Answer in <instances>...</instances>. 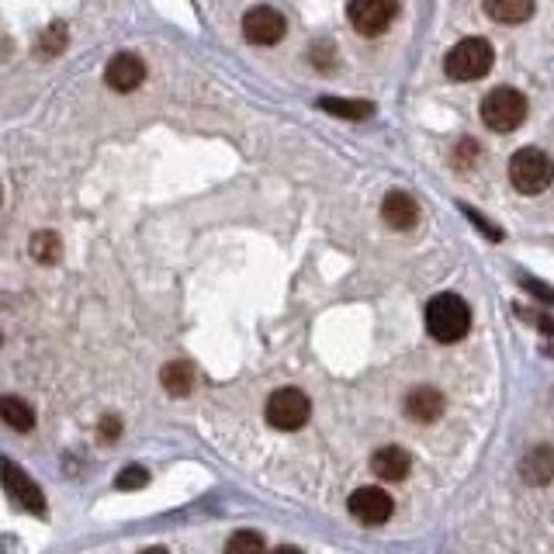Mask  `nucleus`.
Segmentation results:
<instances>
[{
    "label": "nucleus",
    "mask_w": 554,
    "mask_h": 554,
    "mask_svg": "<svg viewBox=\"0 0 554 554\" xmlns=\"http://www.w3.org/2000/svg\"><path fill=\"white\" fill-rule=\"evenodd\" d=\"M530 104L516 87H496V91L485 94L482 101V122L492 132H516L527 118Z\"/></svg>",
    "instance_id": "4"
},
{
    "label": "nucleus",
    "mask_w": 554,
    "mask_h": 554,
    "mask_svg": "<svg viewBox=\"0 0 554 554\" xmlns=\"http://www.w3.org/2000/svg\"><path fill=\"white\" fill-rule=\"evenodd\" d=\"M163 388H167L170 395H191V388H194V381H198V374H194V368L187 361H170L167 368H163Z\"/></svg>",
    "instance_id": "15"
},
{
    "label": "nucleus",
    "mask_w": 554,
    "mask_h": 554,
    "mask_svg": "<svg viewBox=\"0 0 554 554\" xmlns=\"http://www.w3.org/2000/svg\"><path fill=\"white\" fill-rule=\"evenodd\" d=\"M454 167H461V170H468V167H475L478 163V142H471V139H461L458 142V149H454Z\"/></svg>",
    "instance_id": "22"
},
{
    "label": "nucleus",
    "mask_w": 554,
    "mask_h": 554,
    "mask_svg": "<svg viewBox=\"0 0 554 554\" xmlns=\"http://www.w3.org/2000/svg\"><path fill=\"white\" fill-rule=\"evenodd\" d=\"M350 28L364 39H378L399 18V0H350L347 4Z\"/></svg>",
    "instance_id": "5"
},
{
    "label": "nucleus",
    "mask_w": 554,
    "mask_h": 554,
    "mask_svg": "<svg viewBox=\"0 0 554 554\" xmlns=\"http://www.w3.org/2000/svg\"><path fill=\"white\" fill-rule=\"evenodd\" d=\"M226 554H264V537L253 534V530H239L229 537Z\"/></svg>",
    "instance_id": "21"
},
{
    "label": "nucleus",
    "mask_w": 554,
    "mask_h": 554,
    "mask_svg": "<svg viewBox=\"0 0 554 554\" xmlns=\"http://www.w3.org/2000/svg\"><path fill=\"white\" fill-rule=\"evenodd\" d=\"M485 14H489L492 21H499V25H523V21L534 18L537 4L534 0H482Z\"/></svg>",
    "instance_id": "14"
},
{
    "label": "nucleus",
    "mask_w": 554,
    "mask_h": 554,
    "mask_svg": "<svg viewBox=\"0 0 554 554\" xmlns=\"http://www.w3.org/2000/svg\"><path fill=\"white\" fill-rule=\"evenodd\" d=\"M444 406H447L444 392L433 385H419L406 395V416L416 419V423H433V419H440L444 416Z\"/></svg>",
    "instance_id": "12"
},
{
    "label": "nucleus",
    "mask_w": 554,
    "mask_h": 554,
    "mask_svg": "<svg viewBox=\"0 0 554 554\" xmlns=\"http://www.w3.org/2000/svg\"><path fill=\"white\" fill-rule=\"evenodd\" d=\"M381 219H385L388 229L409 232L419 222L416 198H413V194H406V191H388L385 201H381Z\"/></svg>",
    "instance_id": "11"
},
{
    "label": "nucleus",
    "mask_w": 554,
    "mask_h": 554,
    "mask_svg": "<svg viewBox=\"0 0 554 554\" xmlns=\"http://www.w3.org/2000/svg\"><path fill=\"white\" fill-rule=\"evenodd\" d=\"M544 347H548V354L554 357V323H544Z\"/></svg>",
    "instance_id": "25"
},
{
    "label": "nucleus",
    "mask_w": 554,
    "mask_h": 554,
    "mask_svg": "<svg viewBox=\"0 0 554 554\" xmlns=\"http://www.w3.org/2000/svg\"><path fill=\"white\" fill-rule=\"evenodd\" d=\"M118 433H122V423H118L115 416H104L101 419V440H115Z\"/></svg>",
    "instance_id": "24"
},
{
    "label": "nucleus",
    "mask_w": 554,
    "mask_h": 554,
    "mask_svg": "<svg viewBox=\"0 0 554 554\" xmlns=\"http://www.w3.org/2000/svg\"><path fill=\"white\" fill-rule=\"evenodd\" d=\"M28 253H32V260H39V264H56V260L63 257V243H59L56 232L42 229V232H35V236H32Z\"/></svg>",
    "instance_id": "18"
},
{
    "label": "nucleus",
    "mask_w": 554,
    "mask_h": 554,
    "mask_svg": "<svg viewBox=\"0 0 554 554\" xmlns=\"http://www.w3.org/2000/svg\"><path fill=\"white\" fill-rule=\"evenodd\" d=\"M284 32H288V21H284V14L277 11V7H253V11H246L243 18V35L253 42V46H277V42L284 39Z\"/></svg>",
    "instance_id": "7"
},
{
    "label": "nucleus",
    "mask_w": 554,
    "mask_h": 554,
    "mask_svg": "<svg viewBox=\"0 0 554 554\" xmlns=\"http://www.w3.org/2000/svg\"><path fill=\"white\" fill-rule=\"evenodd\" d=\"M492 63H496V52H492L489 39H461L458 46L447 52L444 70L451 80L468 84V80H482L492 70Z\"/></svg>",
    "instance_id": "3"
},
{
    "label": "nucleus",
    "mask_w": 554,
    "mask_h": 554,
    "mask_svg": "<svg viewBox=\"0 0 554 554\" xmlns=\"http://www.w3.org/2000/svg\"><path fill=\"white\" fill-rule=\"evenodd\" d=\"M371 471L381 482H402V478L413 471V458H409V451H402V447L388 444V447H381V451H374Z\"/></svg>",
    "instance_id": "13"
},
{
    "label": "nucleus",
    "mask_w": 554,
    "mask_h": 554,
    "mask_svg": "<svg viewBox=\"0 0 554 554\" xmlns=\"http://www.w3.org/2000/svg\"><path fill=\"white\" fill-rule=\"evenodd\" d=\"M347 509L357 523H364V527H381V523L392 516L395 503L385 489H378V485H364V489H357L354 496H350Z\"/></svg>",
    "instance_id": "8"
},
{
    "label": "nucleus",
    "mask_w": 554,
    "mask_h": 554,
    "mask_svg": "<svg viewBox=\"0 0 554 554\" xmlns=\"http://www.w3.org/2000/svg\"><path fill=\"white\" fill-rule=\"evenodd\" d=\"M0 416H4V423L11 426V430H18V433H28L35 426L32 406L21 402V399H14V395H4V399H0Z\"/></svg>",
    "instance_id": "17"
},
{
    "label": "nucleus",
    "mask_w": 554,
    "mask_h": 554,
    "mask_svg": "<svg viewBox=\"0 0 554 554\" xmlns=\"http://www.w3.org/2000/svg\"><path fill=\"white\" fill-rule=\"evenodd\" d=\"M4 489H7V496H11L21 509H32V513H46V496H42V489L14 461H4Z\"/></svg>",
    "instance_id": "10"
},
{
    "label": "nucleus",
    "mask_w": 554,
    "mask_h": 554,
    "mask_svg": "<svg viewBox=\"0 0 554 554\" xmlns=\"http://www.w3.org/2000/svg\"><path fill=\"white\" fill-rule=\"evenodd\" d=\"M319 108L329 111V115H340V118H368L371 115V101H354V97H323Z\"/></svg>",
    "instance_id": "19"
},
{
    "label": "nucleus",
    "mask_w": 554,
    "mask_h": 554,
    "mask_svg": "<svg viewBox=\"0 0 554 554\" xmlns=\"http://www.w3.org/2000/svg\"><path fill=\"white\" fill-rule=\"evenodd\" d=\"M509 184L520 194L534 198V194H544L554 184V163L544 149L537 146H523L513 153L509 160Z\"/></svg>",
    "instance_id": "2"
},
{
    "label": "nucleus",
    "mask_w": 554,
    "mask_h": 554,
    "mask_svg": "<svg viewBox=\"0 0 554 554\" xmlns=\"http://www.w3.org/2000/svg\"><path fill=\"white\" fill-rule=\"evenodd\" d=\"M66 42H70V32H66L63 21H56V25H49L46 32H42L39 52H42V56H59V52L66 49Z\"/></svg>",
    "instance_id": "20"
},
{
    "label": "nucleus",
    "mask_w": 554,
    "mask_h": 554,
    "mask_svg": "<svg viewBox=\"0 0 554 554\" xmlns=\"http://www.w3.org/2000/svg\"><path fill=\"white\" fill-rule=\"evenodd\" d=\"M312 416V402L302 388H277V392L267 399V423L274 430H302Z\"/></svg>",
    "instance_id": "6"
},
{
    "label": "nucleus",
    "mask_w": 554,
    "mask_h": 554,
    "mask_svg": "<svg viewBox=\"0 0 554 554\" xmlns=\"http://www.w3.org/2000/svg\"><path fill=\"white\" fill-rule=\"evenodd\" d=\"M471 329V309L461 295L454 291H444L437 295L430 305H426V333L440 343H458L468 336Z\"/></svg>",
    "instance_id": "1"
},
{
    "label": "nucleus",
    "mask_w": 554,
    "mask_h": 554,
    "mask_svg": "<svg viewBox=\"0 0 554 554\" xmlns=\"http://www.w3.org/2000/svg\"><path fill=\"white\" fill-rule=\"evenodd\" d=\"M104 80H108L111 91L132 94L146 84V63H142L136 52H118L108 63V70H104Z\"/></svg>",
    "instance_id": "9"
},
{
    "label": "nucleus",
    "mask_w": 554,
    "mask_h": 554,
    "mask_svg": "<svg viewBox=\"0 0 554 554\" xmlns=\"http://www.w3.org/2000/svg\"><path fill=\"white\" fill-rule=\"evenodd\" d=\"M149 482V475H146V468H136V464H132V468H125L122 475H118V489H142V485Z\"/></svg>",
    "instance_id": "23"
},
{
    "label": "nucleus",
    "mask_w": 554,
    "mask_h": 554,
    "mask_svg": "<svg viewBox=\"0 0 554 554\" xmlns=\"http://www.w3.org/2000/svg\"><path fill=\"white\" fill-rule=\"evenodd\" d=\"M523 478L527 482H551L554 478V451L551 447H534V451L527 454V461H523Z\"/></svg>",
    "instance_id": "16"
},
{
    "label": "nucleus",
    "mask_w": 554,
    "mask_h": 554,
    "mask_svg": "<svg viewBox=\"0 0 554 554\" xmlns=\"http://www.w3.org/2000/svg\"><path fill=\"white\" fill-rule=\"evenodd\" d=\"M274 554H302V551H298V548H277Z\"/></svg>",
    "instance_id": "26"
},
{
    "label": "nucleus",
    "mask_w": 554,
    "mask_h": 554,
    "mask_svg": "<svg viewBox=\"0 0 554 554\" xmlns=\"http://www.w3.org/2000/svg\"><path fill=\"white\" fill-rule=\"evenodd\" d=\"M142 554H167L163 548H149V551H142Z\"/></svg>",
    "instance_id": "27"
}]
</instances>
